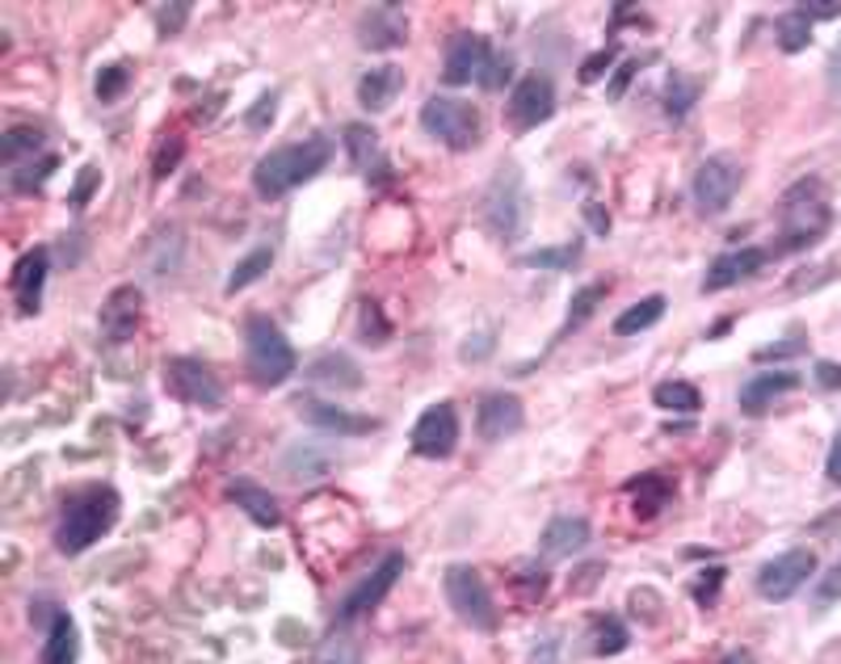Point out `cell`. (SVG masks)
Wrapping results in <instances>:
<instances>
[{
  "instance_id": "cell-21",
  "label": "cell",
  "mask_w": 841,
  "mask_h": 664,
  "mask_svg": "<svg viewBox=\"0 0 841 664\" xmlns=\"http://www.w3.org/2000/svg\"><path fill=\"white\" fill-rule=\"evenodd\" d=\"M358 39H363L366 51H392V47H400L408 39V18H400L392 4H379L363 18Z\"/></svg>"
},
{
  "instance_id": "cell-11",
  "label": "cell",
  "mask_w": 841,
  "mask_h": 664,
  "mask_svg": "<svg viewBox=\"0 0 841 664\" xmlns=\"http://www.w3.org/2000/svg\"><path fill=\"white\" fill-rule=\"evenodd\" d=\"M555 115V85L547 72H526L514 80L509 101H505V118L514 131H535L538 122H547Z\"/></svg>"
},
{
  "instance_id": "cell-4",
  "label": "cell",
  "mask_w": 841,
  "mask_h": 664,
  "mask_svg": "<svg viewBox=\"0 0 841 664\" xmlns=\"http://www.w3.org/2000/svg\"><path fill=\"white\" fill-rule=\"evenodd\" d=\"M245 366H249L257 387H278L299 366L295 345L287 341V333L269 316H249V324H245Z\"/></svg>"
},
{
  "instance_id": "cell-30",
  "label": "cell",
  "mask_w": 841,
  "mask_h": 664,
  "mask_svg": "<svg viewBox=\"0 0 841 664\" xmlns=\"http://www.w3.org/2000/svg\"><path fill=\"white\" fill-rule=\"evenodd\" d=\"M665 316V299L661 295H649V299H640V304H631L627 311H619V320H614V333L619 337H635V333H649L652 324Z\"/></svg>"
},
{
  "instance_id": "cell-55",
  "label": "cell",
  "mask_w": 841,
  "mask_h": 664,
  "mask_svg": "<svg viewBox=\"0 0 841 664\" xmlns=\"http://www.w3.org/2000/svg\"><path fill=\"white\" fill-rule=\"evenodd\" d=\"M817 383H821L824 392L841 387V366H838V361H817Z\"/></svg>"
},
{
  "instance_id": "cell-48",
  "label": "cell",
  "mask_w": 841,
  "mask_h": 664,
  "mask_svg": "<svg viewBox=\"0 0 841 664\" xmlns=\"http://www.w3.org/2000/svg\"><path fill=\"white\" fill-rule=\"evenodd\" d=\"M531 664H564V640L560 635H543L531 647Z\"/></svg>"
},
{
  "instance_id": "cell-24",
  "label": "cell",
  "mask_w": 841,
  "mask_h": 664,
  "mask_svg": "<svg viewBox=\"0 0 841 664\" xmlns=\"http://www.w3.org/2000/svg\"><path fill=\"white\" fill-rule=\"evenodd\" d=\"M307 379L328 387V392H358L363 387V370L349 354H320L307 361Z\"/></svg>"
},
{
  "instance_id": "cell-14",
  "label": "cell",
  "mask_w": 841,
  "mask_h": 664,
  "mask_svg": "<svg viewBox=\"0 0 841 664\" xmlns=\"http://www.w3.org/2000/svg\"><path fill=\"white\" fill-rule=\"evenodd\" d=\"M139 320H144V295H139L135 286L110 290V299L97 311V328H101V337L110 345L131 341L135 333H139Z\"/></svg>"
},
{
  "instance_id": "cell-7",
  "label": "cell",
  "mask_w": 841,
  "mask_h": 664,
  "mask_svg": "<svg viewBox=\"0 0 841 664\" xmlns=\"http://www.w3.org/2000/svg\"><path fill=\"white\" fill-rule=\"evenodd\" d=\"M420 127H425L429 139L446 143L451 152H467V148L479 143V110L472 101H463V97H446V93L429 97V101L420 106Z\"/></svg>"
},
{
  "instance_id": "cell-28",
  "label": "cell",
  "mask_w": 841,
  "mask_h": 664,
  "mask_svg": "<svg viewBox=\"0 0 841 664\" xmlns=\"http://www.w3.org/2000/svg\"><path fill=\"white\" fill-rule=\"evenodd\" d=\"M283 472L290 479H320V475L333 472V455L311 446V442H295L287 455H283Z\"/></svg>"
},
{
  "instance_id": "cell-5",
  "label": "cell",
  "mask_w": 841,
  "mask_h": 664,
  "mask_svg": "<svg viewBox=\"0 0 841 664\" xmlns=\"http://www.w3.org/2000/svg\"><path fill=\"white\" fill-rule=\"evenodd\" d=\"M829 202L821 194V181L808 177L800 186H791L783 198V248L800 252V248L817 245L824 231H829Z\"/></svg>"
},
{
  "instance_id": "cell-51",
  "label": "cell",
  "mask_w": 841,
  "mask_h": 664,
  "mask_svg": "<svg viewBox=\"0 0 841 664\" xmlns=\"http://www.w3.org/2000/svg\"><path fill=\"white\" fill-rule=\"evenodd\" d=\"M488 349H493V333H479V337H467L463 341V361H479V358H488Z\"/></svg>"
},
{
  "instance_id": "cell-13",
  "label": "cell",
  "mask_w": 841,
  "mask_h": 664,
  "mask_svg": "<svg viewBox=\"0 0 841 664\" xmlns=\"http://www.w3.org/2000/svg\"><path fill=\"white\" fill-rule=\"evenodd\" d=\"M459 450V413L451 404H429L413 425V455L451 458Z\"/></svg>"
},
{
  "instance_id": "cell-23",
  "label": "cell",
  "mask_w": 841,
  "mask_h": 664,
  "mask_svg": "<svg viewBox=\"0 0 841 664\" xmlns=\"http://www.w3.org/2000/svg\"><path fill=\"white\" fill-rule=\"evenodd\" d=\"M765 266V248H741V252H724V257H715L708 269V278H703V290H728V286H736L741 278H749V274H758V269Z\"/></svg>"
},
{
  "instance_id": "cell-35",
  "label": "cell",
  "mask_w": 841,
  "mask_h": 664,
  "mask_svg": "<svg viewBox=\"0 0 841 664\" xmlns=\"http://www.w3.org/2000/svg\"><path fill=\"white\" fill-rule=\"evenodd\" d=\"M358 337L366 345H387L392 341V324L383 320V307L375 299H363L358 304Z\"/></svg>"
},
{
  "instance_id": "cell-20",
  "label": "cell",
  "mask_w": 841,
  "mask_h": 664,
  "mask_svg": "<svg viewBox=\"0 0 841 664\" xmlns=\"http://www.w3.org/2000/svg\"><path fill=\"white\" fill-rule=\"evenodd\" d=\"M795 387H800V375H795V370H762V375H753V379L741 387V413L762 417L774 399L795 392Z\"/></svg>"
},
{
  "instance_id": "cell-39",
  "label": "cell",
  "mask_w": 841,
  "mask_h": 664,
  "mask_svg": "<svg viewBox=\"0 0 841 664\" xmlns=\"http://www.w3.org/2000/svg\"><path fill=\"white\" fill-rule=\"evenodd\" d=\"M56 165H59L56 156H42L39 165H34V160H30V165H21V169H13V172H9V186H13V190H18V194H30V190H39L42 181H47V177H51V172H56Z\"/></svg>"
},
{
  "instance_id": "cell-19",
  "label": "cell",
  "mask_w": 841,
  "mask_h": 664,
  "mask_svg": "<svg viewBox=\"0 0 841 664\" xmlns=\"http://www.w3.org/2000/svg\"><path fill=\"white\" fill-rule=\"evenodd\" d=\"M47 269H51V252H47V248H30L18 261V269H13V295H18L21 316H39Z\"/></svg>"
},
{
  "instance_id": "cell-56",
  "label": "cell",
  "mask_w": 841,
  "mask_h": 664,
  "mask_svg": "<svg viewBox=\"0 0 841 664\" xmlns=\"http://www.w3.org/2000/svg\"><path fill=\"white\" fill-rule=\"evenodd\" d=\"M585 219H590V228L597 231V236H611V215L597 207V202H585Z\"/></svg>"
},
{
  "instance_id": "cell-12",
  "label": "cell",
  "mask_w": 841,
  "mask_h": 664,
  "mask_svg": "<svg viewBox=\"0 0 841 664\" xmlns=\"http://www.w3.org/2000/svg\"><path fill=\"white\" fill-rule=\"evenodd\" d=\"M165 383L181 404H198V408H219L224 404V383L198 358H169L165 361Z\"/></svg>"
},
{
  "instance_id": "cell-54",
  "label": "cell",
  "mask_w": 841,
  "mask_h": 664,
  "mask_svg": "<svg viewBox=\"0 0 841 664\" xmlns=\"http://www.w3.org/2000/svg\"><path fill=\"white\" fill-rule=\"evenodd\" d=\"M808 21H833L841 18V4H795Z\"/></svg>"
},
{
  "instance_id": "cell-37",
  "label": "cell",
  "mask_w": 841,
  "mask_h": 664,
  "mask_svg": "<svg viewBox=\"0 0 841 664\" xmlns=\"http://www.w3.org/2000/svg\"><path fill=\"white\" fill-rule=\"evenodd\" d=\"M581 245H560V248H535L531 257H522V266L531 269H576Z\"/></svg>"
},
{
  "instance_id": "cell-44",
  "label": "cell",
  "mask_w": 841,
  "mask_h": 664,
  "mask_svg": "<svg viewBox=\"0 0 841 664\" xmlns=\"http://www.w3.org/2000/svg\"><path fill=\"white\" fill-rule=\"evenodd\" d=\"M181 152H186V139H181V135L160 139V148H156V165H152L156 177H169V172L181 165Z\"/></svg>"
},
{
  "instance_id": "cell-33",
  "label": "cell",
  "mask_w": 841,
  "mask_h": 664,
  "mask_svg": "<svg viewBox=\"0 0 841 664\" xmlns=\"http://www.w3.org/2000/svg\"><path fill=\"white\" fill-rule=\"evenodd\" d=\"M774 34H779V47H783L786 56H795V51H803L812 42V21L803 18L800 9H791L786 18L774 21Z\"/></svg>"
},
{
  "instance_id": "cell-18",
  "label": "cell",
  "mask_w": 841,
  "mask_h": 664,
  "mask_svg": "<svg viewBox=\"0 0 841 664\" xmlns=\"http://www.w3.org/2000/svg\"><path fill=\"white\" fill-rule=\"evenodd\" d=\"M342 139H345V148H349V160L358 165V172H363L370 186H387V181H392L387 156H383V148H379V135L370 131V127H363V122H349Z\"/></svg>"
},
{
  "instance_id": "cell-36",
  "label": "cell",
  "mask_w": 841,
  "mask_h": 664,
  "mask_svg": "<svg viewBox=\"0 0 841 664\" xmlns=\"http://www.w3.org/2000/svg\"><path fill=\"white\" fill-rule=\"evenodd\" d=\"M602 295H606V283L581 286V290L573 295V304H568V320H564V328L573 333V328H581V324L590 320L593 311H597V304H602Z\"/></svg>"
},
{
  "instance_id": "cell-41",
  "label": "cell",
  "mask_w": 841,
  "mask_h": 664,
  "mask_svg": "<svg viewBox=\"0 0 841 664\" xmlns=\"http://www.w3.org/2000/svg\"><path fill=\"white\" fill-rule=\"evenodd\" d=\"M627 644H631V635L619 618H602V623H597V644H593L597 647V656H619Z\"/></svg>"
},
{
  "instance_id": "cell-57",
  "label": "cell",
  "mask_w": 841,
  "mask_h": 664,
  "mask_svg": "<svg viewBox=\"0 0 841 664\" xmlns=\"http://www.w3.org/2000/svg\"><path fill=\"white\" fill-rule=\"evenodd\" d=\"M824 475H829L833 484H841V429H838V437H833V446H829V458H824Z\"/></svg>"
},
{
  "instance_id": "cell-25",
  "label": "cell",
  "mask_w": 841,
  "mask_h": 664,
  "mask_svg": "<svg viewBox=\"0 0 841 664\" xmlns=\"http://www.w3.org/2000/svg\"><path fill=\"white\" fill-rule=\"evenodd\" d=\"M228 496L240 505V509L249 513L253 522L261 526V531H274L278 522H283V509H278V501L257 484V479H231L228 484Z\"/></svg>"
},
{
  "instance_id": "cell-31",
  "label": "cell",
  "mask_w": 841,
  "mask_h": 664,
  "mask_svg": "<svg viewBox=\"0 0 841 664\" xmlns=\"http://www.w3.org/2000/svg\"><path fill=\"white\" fill-rule=\"evenodd\" d=\"M39 148H42V131H34V127H9L4 139H0V156H4V165H9V169L30 165Z\"/></svg>"
},
{
  "instance_id": "cell-38",
  "label": "cell",
  "mask_w": 841,
  "mask_h": 664,
  "mask_svg": "<svg viewBox=\"0 0 841 664\" xmlns=\"http://www.w3.org/2000/svg\"><path fill=\"white\" fill-rule=\"evenodd\" d=\"M694 101H699V80H690V77H682V72H673L670 89H665V106H670V115L673 118H686Z\"/></svg>"
},
{
  "instance_id": "cell-29",
  "label": "cell",
  "mask_w": 841,
  "mask_h": 664,
  "mask_svg": "<svg viewBox=\"0 0 841 664\" xmlns=\"http://www.w3.org/2000/svg\"><path fill=\"white\" fill-rule=\"evenodd\" d=\"M631 493H635V513H640V517H652V513H661L673 501V484L665 475L649 472V475H640V479H631Z\"/></svg>"
},
{
  "instance_id": "cell-50",
  "label": "cell",
  "mask_w": 841,
  "mask_h": 664,
  "mask_svg": "<svg viewBox=\"0 0 841 664\" xmlns=\"http://www.w3.org/2000/svg\"><path fill=\"white\" fill-rule=\"evenodd\" d=\"M640 68H644V59H627V63H623V68H619V72H614V80H611V85H606V97H611V101H619V97L627 93L631 77H635V72H640Z\"/></svg>"
},
{
  "instance_id": "cell-1",
  "label": "cell",
  "mask_w": 841,
  "mask_h": 664,
  "mask_svg": "<svg viewBox=\"0 0 841 664\" xmlns=\"http://www.w3.org/2000/svg\"><path fill=\"white\" fill-rule=\"evenodd\" d=\"M333 160V143L325 135H311V139H299V143H287V148H274L257 160L253 169V190L261 194L266 202L274 198H287L290 190H299L304 181H311L316 172L325 169Z\"/></svg>"
},
{
  "instance_id": "cell-17",
  "label": "cell",
  "mask_w": 841,
  "mask_h": 664,
  "mask_svg": "<svg viewBox=\"0 0 841 664\" xmlns=\"http://www.w3.org/2000/svg\"><path fill=\"white\" fill-rule=\"evenodd\" d=\"M526 425V408L514 392H493V396L479 399L476 413V429L484 442H501V437H514Z\"/></svg>"
},
{
  "instance_id": "cell-3",
  "label": "cell",
  "mask_w": 841,
  "mask_h": 664,
  "mask_svg": "<svg viewBox=\"0 0 841 664\" xmlns=\"http://www.w3.org/2000/svg\"><path fill=\"white\" fill-rule=\"evenodd\" d=\"M484 228L497 236L501 245H517L531 228V198L517 165L497 169V177L484 190Z\"/></svg>"
},
{
  "instance_id": "cell-9",
  "label": "cell",
  "mask_w": 841,
  "mask_h": 664,
  "mask_svg": "<svg viewBox=\"0 0 841 664\" xmlns=\"http://www.w3.org/2000/svg\"><path fill=\"white\" fill-rule=\"evenodd\" d=\"M404 564H408V559H404L400 551L383 555L379 564H375V568L366 572L358 585L345 593L342 610H337V623L345 626V623H354V618H366V614H375V610L383 606V597H387V593L396 588V581L404 576Z\"/></svg>"
},
{
  "instance_id": "cell-49",
  "label": "cell",
  "mask_w": 841,
  "mask_h": 664,
  "mask_svg": "<svg viewBox=\"0 0 841 664\" xmlns=\"http://www.w3.org/2000/svg\"><path fill=\"white\" fill-rule=\"evenodd\" d=\"M101 186V169H80V177H77V186H72V207H89V198H93V190Z\"/></svg>"
},
{
  "instance_id": "cell-22",
  "label": "cell",
  "mask_w": 841,
  "mask_h": 664,
  "mask_svg": "<svg viewBox=\"0 0 841 664\" xmlns=\"http://www.w3.org/2000/svg\"><path fill=\"white\" fill-rule=\"evenodd\" d=\"M404 93V72L396 63H383V68H370L363 80H358V106L370 110V115H383L392 110V101Z\"/></svg>"
},
{
  "instance_id": "cell-15",
  "label": "cell",
  "mask_w": 841,
  "mask_h": 664,
  "mask_svg": "<svg viewBox=\"0 0 841 664\" xmlns=\"http://www.w3.org/2000/svg\"><path fill=\"white\" fill-rule=\"evenodd\" d=\"M488 56H493L488 39H479L472 30L451 34V42H446V63H442V80H446V85H472V80H479Z\"/></svg>"
},
{
  "instance_id": "cell-10",
  "label": "cell",
  "mask_w": 841,
  "mask_h": 664,
  "mask_svg": "<svg viewBox=\"0 0 841 664\" xmlns=\"http://www.w3.org/2000/svg\"><path fill=\"white\" fill-rule=\"evenodd\" d=\"M817 576V555L808 547H791L758 568V593L765 602H791Z\"/></svg>"
},
{
  "instance_id": "cell-2",
  "label": "cell",
  "mask_w": 841,
  "mask_h": 664,
  "mask_svg": "<svg viewBox=\"0 0 841 664\" xmlns=\"http://www.w3.org/2000/svg\"><path fill=\"white\" fill-rule=\"evenodd\" d=\"M118 513H122V501H118L115 488H85V493L68 496L63 501V513H59L56 526V547L63 555H80L89 551L93 543H101L106 534L115 531Z\"/></svg>"
},
{
  "instance_id": "cell-32",
  "label": "cell",
  "mask_w": 841,
  "mask_h": 664,
  "mask_svg": "<svg viewBox=\"0 0 841 664\" xmlns=\"http://www.w3.org/2000/svg\"><path fill=\"white\" fill-rule=\"evenodd\" d=\"M652 399H656L661 408H673V413H699V404H703L699 387H694V383H686V379L661 383V387L652 392Z\"/></svg>"
},
{
  "instance_id": "cell-34",
  "label": "cell",
  "mask_w": 841,
  "mask_h": 664,
  "mask_svg": "<svg viewBox=\"0 0 841 664\" xmlns=\"http://www.w3.org/2000/svg\"><path fill=\"white\" fill-rule=\"evenodd\" d=\"M269 266H274V252H269V248H253L249 257H245V261H240V266L228 274V295H236V290L253 286L257 278H266Z\"/></svg>"
},
{
  "instance_id": "cell-42",
  "label": "cell",
  "mask_w": 841,
  "mask_h": 664,
  "mask_svg": "<svg viewBox=\"0 0 841 664\" xmlns=\"http://www.w3.org/2000/svg\"><path fill=\"white\" fill-rule=\"evenodd\" d=\"M509 80H514V59L497 56V51H493V56H488V63H484V72H479L476 85H484V89H493V93H497V89H505Z\"/></svg>"
},
{
  "instance_id": "cell-46",
  "label": "cell",
  "mask_w": 841,
  "mask_h": 664,
  "mask_svg": "<svg viewBox=\"0 0 841 664\" xmlns=\"http://www.w3.org/2000/svg\"><path fill=\"white\" fill-rule=\"evenodd\" d=\"M320 664H366V661H363V647L354 644V640H345V635H337V640H328V647L320 652Z\"/></svg>"
},
{
  "instance_id": "cell-6",
  "label": "cell",
  "mask_w": 841,
  "mask_h": 664,
  "mask_svg": "<svg viewBox=\"0 0 841 664\" xmlns=\"http://www.w3.org/2000/svg\"><path fill=\"white\" fill-rule=\"evenodd\" d=\"M442 588H446L451 610H455L472 631H479V635H493V631H497V623H501L497 602H493V593H488V585H484V576H479L472 564H451L446 576H442Z\"/></svg>"
},
{
  "instance_id": "cell-16",
  "label": "cell",
  "mask_w": 841,
  "mask_h": 664,
  "mask_svg": "<svg viewBox=\"0 0 841 664\" xmlns=\"http://www.w3.org/2000/svg\"><path fill=\"white\" fill-rule=\"evenodd\" d=\"M299 408V417L311 425V429H325V434H337V437H366L379 429V420L370 417H358V413H349V408H337V404H328V399H299L295 404Z\"/></svg>"
},
{
  "instance_id": "cell-27",
  "label": "cell",
  "mask_w": 841,
  "mask_h": 664,
  "mask_svg": "<svg viewBox=\"0 0 841 664\" xmlns=\"http://www.w3.org/2000/svg\"><path fill=\"white\" fill-rule=\"evenodd\" d=\"M80 656V631L68 614H59L56 623L47 626V644H42L39 664H77Z\"/></svg>"
},
{
  "instance_id": "cell-60",
  "label": "cell",
  "mask_w": 841,
  "mask_h": 664,
  "mask_svg": "<svg viewBox=\"0 0 841 664\" xmlns=\"http://www.w3.org/2000/svg\"><path fill=\"white\" fill-rule=\"evenodd\" d=\"M724 664H753V652H745V647H741V652H732Z\"/></svg>"
},
{
  "instance_id": "cell-26",
  "label": "cell",
  "mask_w": 841,
  "mask_h": 664,
  "mask_svg": "<svg viewBox=\"0 0 841 664\" xmlns=\"http://www.w3.org/2000/svg\"><path fill=\"white\" fill-rule=\"evenodd\" d=\"M590 522L585 517H552L547 531L538 534V547L547 555H576L581 547H590Z\"/></svg>"
},
{
  "instance_id": "cell-47",
  "label": "cell",
  "mask_w": 841,
  "mask_h": 664,
  "mask_svg": "<svg viewBox=\"0 0 841 664\" xmlns=\"http://www.w3.org/2000/svg\"><path fill=\"white\" fill-rule=\"evenodd\" d=\"M186 18H190V4H160L156 9V21H160V34H177L181 26H186Z\"/></svg>"
},
{
  "instance_id": "cell-40",
  "label": "cell",
  "mask_w": 841,
  "mask_h": 664,
  "mask_svg": "<svg viewBox=\"0 0 841 664\" xmlns=\"http://www.w3.org/2000/svg\"><path fill=\"white\" fill-rule=\"evenodd\" d=\"M127 89H131V72H127L122 63H115V68H101V72H97V101H106V106H110V101H118Z\"/></svg>"
},
{
  "instance_id": "cell-43",
  "label": "cell",
  "mask_w": 841,
  "mask_h": 664,
  "mask_svg": "<svg viewBox=\"0 0 841 664\" xmlns=\"http://www.w3.org/2000/svg\"><path fill=\"white\" fill-rule=\"evenodd\" d=\"M720 585H724V568H720V564H711L708 572H699V576H694L690 593H694V602H699V606H715Z\"/></svg>"
},
{
  "instance_id": "cell-8",
  "label": "cell",
  "mask_w": 841,
  "mask_h": 664,
  "mask_svg": "<svg viewBox=\"0 0 841 664\" xmlns=\"http://www.w3.org/2000/svg\"><path fill=\"white\" fill-rule=\"evenodd\" d=\"M741 181H745V169H741L736 156H724V152L708 156V160L694 169L690 198H694V207L703 210V215H724V210L732 207L736 190H741Z\"/></svg>"
},
{
  "instance_id": "cell-59",
  "label": "cell",
  "mask_w": 841,
  "mask_h": 664,
  "mask_svg": "<svg viewBox=\"0 0 841 664\" xmlns=\"http://www.w3.org/2000/svg\"><path fill=\"white\" fill-rule=\"evenodd\" d=\"M829 85L841 93V42H838V51H833V59H829Z\"/></svg>"
},
{
  "instance_id": "cell-53",
  "label": "cell",
  "mask_w": 841,
  "mask_h": 664,
  "mask_svg": "<svg viewBox=\"0 0 841 664\" xmlns=\"http://www.w3.org/2000/svg\"><path fill=\"white\" fill-rule=\"evenodd\" d=\"M803 345H808V337H803V333H795L791 341H779V345H770V349H758V361H765V358H786V354H800Z\"/></svg>"
},
{
  "instance_id": "cell-45",
  "label": "cell",
  "mask_w": 841,
  "mask_h": 664,
  "mask_svg": "<svg viewBox=\"0 0 841 664\" xmlns=\"http://www.w3.org/2000/svg\"><path fill=\"white\" fill-rule=\"evenodd\" d=\"M274 115H278V89H266V93L257 97V106L245 115V127L249 131H266L269 122H274Z\"/></svg>"
},
{
  "instance_id": "cell-52",
  "label": "cell",
  "mask_w": 841,
  "mask_h": 664,
  "mask_svg": "<svg viewBox=\"0 0 841 664\" xmlns=\"http://www.w3.org/2000/svg\"><path fill=\"white\" fill-rule=\"evenodd\" d=\"M611 63H614V51H597V56H590V63L581 68V80H585V85H593V80L602 77V72H611Z\"/></svg>"
},
{
  "instance_id": "cell-58",
  "label": "cell",
  "mask_w": 841,
  "mask_h": 664,
  "mask_svg": "<svg viewBox=\"0 0 841 664\" xmlns=\"http://www.w3.org/2000/svg\"><path fill=\"white\" fill-rule=\"evenodd\" d=\"M838 593H841V568L829 572V581L821 585V606H833V602H838Z\"/></svg>"
}]
</instances>
